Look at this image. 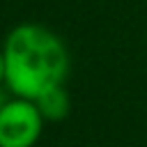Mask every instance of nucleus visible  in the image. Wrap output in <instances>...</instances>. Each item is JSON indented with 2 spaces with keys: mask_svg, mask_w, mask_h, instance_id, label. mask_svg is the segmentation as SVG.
<instances>
[{
  "mask_svg": "<svg viewBox=\"0 0 147 147\" xmlns=\"http://www.w3.org/2000/svg\"><path fill=\"white\" fill-rule=\"evenodd\" d=\"M5 87L11 96L34 101L46 90L64 85L69 51L57 32L41 23L14 25L2 44Z\"/></svg>",
  "mask_w": 147,
  "mask_h": 147,
  "instance_id": "1",
  "label": "nucleus"
},
{
  "mask_svg": "<svg viewBox=\"0 0 147 147\" xmlns=\"http://www.w3.org/2000/svg\"><path fill=\"white\" fill-rule=\"evenodd\" d=\"M46 119L30 99L11 96L0 108V147H34Z\"/></svg>",
  "mask_w": 147,
  "mask_h": 147,
  "instance_id": "2",
  "label": "nucleus"
},
{
  "mask_svg": "<svg viewBox=\"0 0 147 147\" xmlns=\"http://www.w3.org/2000/svg\"><path fill=\"white\" fill-rule=\"evenodd\" d=\"M34 103H37V108H39V113L46 122H62L69 115V108H71V101H69L64 85L46 90L41 96L34 99Z\"/></svg>",
  "mask_w": 147,
  "mask_h": 147,
  "instance_id": "3",
  "label": "nucleus"
},
{
  "mask_svg": "<svg viewBox=\"0 0 147 147\" xmlns=\"http://www.w3.org/2000/svg\"><path fill=\"white\" fill-rule=\"evenodd\" d=\"M5 85V53H2V46H0V87Z\"/></svg>",
  "mask_w": 147,
  "mask_h": 147,
  "instance_id": "4",
  "label": "nucleus"
},
{
  "mask_svg": "<svg viewBox=\"0 0 147 147\" xmlns=\"http://www.w3.org/2000/svg\"><path fill=\"white\" fill-rule=\"evenodd\" d=\"M5 101H7V96H5V94H2V90H0V108L5 106Z\"/></svg>",
  "mask_w": 147,
  "mask_h": 147,
  "instance_id": "5",
  "label": "nucleus"
}]
</instances>
